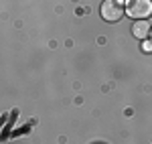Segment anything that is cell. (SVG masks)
<instances>
[{
	"label": "cell",
	"mask_w": 152,
	"mask_h": 144,
	"mask_svg": "<svg viewBox=\"0 0 152 144\" xmlns=\"http://www.w3.org/2000/svg\"><path fill=\"white\" fill-rule=\"evenodd\" d=\"M126 14L136 20H144V18L152 16V0H128Z\"/></svg>",
	"instance_id": "1"
},
{
	"label": "cell",
	"mask_w": 152,
	"mask_h": 144,
	"mask_svg": "<svg viewBox=\"0 0 152 144\" xmlns=\"http://www.w3.org/2000/svg\"><path fill=\"white\" fill-rule=\"evenodd\" d=\"M99 12H102V18L107 20V23H116L124 16L126 12V6H122L120 0H104L102 6H99Z\"/></svg>",
	"instance_id": "2"
},
{
	"label": "cell",
	"mask_w": 152,
	"mask_h": 144,
	"mask_svg": "<svg viewBox=\"0 0 152 144\" xmlns=\"http://www.w3.org/2000/svg\"><path fill=\"white\" fill-rule=\"evenodd\" d=\"M150 31H152V26L146 20H136V23L132 24V35L136 37V39H148Z\"/></svg>",
	"instance_id": "3"
},
{
	"label": "cell",
	"mask_w": 152,
	"mask_h": 144,
	"mask_svg": "<svg viewBox=\"0 0 152 144\" xmlns=\"http://www.w3.org/2000/svg\"><path fill=\"white\" fill-rule=\"evenodd\" d=\"M142 51L144 53H152V41H144L142 43Z\"/></svg>",
	"instance_id": "4"
},
{
	"label": "cell",
	"mask_w": 152,
	"mask_h": 144,
	"mask_svg": "<svg viewBox=\"0 0 152 144\" xmlns=\"http://www.w3.org/2000/svg\"><path fill=\"white\" fill-rule=\"evenodd\" d=\"M150 35H152V31H150Z\"/></svg>",
	"instance_id": "5"
}]
</instances>
